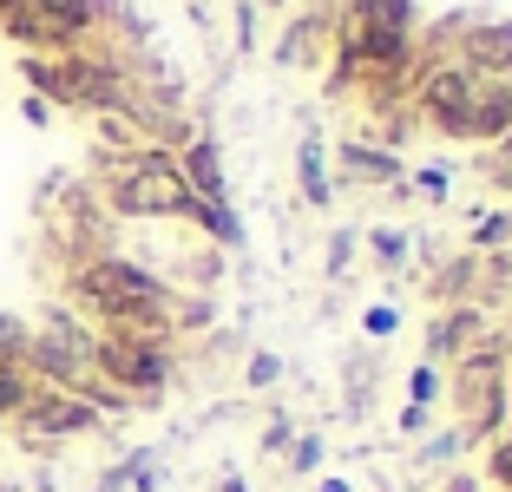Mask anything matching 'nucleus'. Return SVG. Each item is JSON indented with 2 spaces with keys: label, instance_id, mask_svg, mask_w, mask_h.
Returning a JSON list of instances; mask_svg holds the SVG:
<instances>
[{
  "label": "nucleus",
  "instance_id": "obj_12",
  "mask_svg": "<svg viewBox=\"0 0 512 492\" xmlns=\"http://www.w3.org/2000/svg\"><path fill=\"white\" fill-rule=\"evenodd\" d=\"M27 374H20L14 368V361H7V355H0V414H20V407H27Z\"/></svg>",
  "mask_w": 512,
  "mask_h": 492
},
{
  "label": "nucleus",
  "instance_id": "obj_6",
  "mask_svg": "<svg viewBox=\"0 0 512 492\" xmlns=\"http://www.w3.org/2000/svg\"><path fill=\"white\" fill-rule=\"evenodd\" d=\"M460 401H467L473 414V433H493L499 414H506V401H499V355H473L467 374H460Z\"/></svg>",
  "mask_w": 512,
  "mask_h": 492
},
{
  "label": "nucleus",
  "instance_id": "obj_17",
  "mask_svg": "<svg viewBox=\"0 0 512 492\" xmlns=\"http://www.w3.org/2000/svg\"><path fill=\"white\" fill-rule=\"evenodd\" d=\"M368 335H394V309H368Z\"/></svg>",
  "mask_w": 512,
  "mask_h": 492
},
{
  "label": "nucleus",
  "instance_id": "obj_11",
  "mask_svg": "<svg viewBox=\"0 0 512 492\" xmlns=\"http://www.w3.org/2000/svg\"><path fill=\"white\" fill-rule=\"evenodd\" d=\"M302 191H309V204H329V171H322L316 138H302Z\"/></svg>",
  "mask_w": 512,
  "mask_h": 492
},
{
  "label": "nucleus",
  "instance_id": "obj_3",
  "mask_svg": "<svg viewBox=\"0 0 512 492\" xmlns=\"http://www.w3.org/2000/svg\"><path fill=\"white\" fill-rule=\"evenodd\" d=\"M342 46H348V66L355 60L394 66L401 46H407V0H348Z\"/></svg>",
  "mask_w": 512,
  "mask_h": 492
},
{
  "label": "nucleus",
  "instance_id": "obj_16",
  "mask_svg": "<svg viewBox=\"0 0 512 492\" xmlns=\"http://www.w3.org/2000/svg\"><path fill=\"white\" fill-rule=\"evenodd\" d=\"M375 250H381V256H388V263H401V250H407V243H401V237H394V230H381V237H375Z\"/></svg>",
  "mask_w": 512,
  "mask_h": 492
},
{
  "label": "nucleus",
  "instance_id": "obj_9",
  "mask_svg": "<svg viewBox=\"0 0 512 492\" xmlns=\"http://www.w3.org/2000/svg\"><path fill=\"white\" fill-rule=\"evenodd\" d=\"M184 184H191V197L197 204H224V164H217V145L211 138H197L191 151H184Z\"/></svg>",
  "mask_w": 512,
  "mask_h": 492
},
{
  "label": "nucleus",
  "instance_id": "obj_8",
  "mask_svg": "<svg viewBox=\"0 0 512 492\" xmlns=\"http://www.w3.org/2000/svg\"><path fill=\"white\" fill-rule=\"evenodd\" d=\"M467 92H473V66H447V73L427 79V112H434V125H447L453 138L467 125Z\"/></svg>",
  "mask_w": 512,
  "mask_h": 492
},
{
  "label": "nucleus",
  "instance_id": "obj_2",
  "mask_svg": "<svg viewBox=\"0 0 512 492\" xmlns=\"http://www.w3.org/2000/svg\"><path fill=\"white\" fill-rule=\"evenodd\" d=\"M112 204L125 210V217H191L197 197L191 184H184V171L171 158H158V151H145V158H132L112 178Z\"/></svg>",
  "mask_w": 512,
  "mask_h": 492
},
{
  "label": "nucleus",
  "instance_id": "obj_18",
  "mask_svg": "<svg viewBox=\"0 0 512 492\" xmlns=\"http://www.w3.org/2000/svg\"><path fill=\"white\" fill-rule=\"evenodd\" d=\"M493 473H499V479H506V486H512V440H506V447L493 453Z\"/></svg>",
  "mask_w": 512,
  "mask_h": 492
},
{
  "label": "nucleus",
  "instance_id": "obj_5",
  "mask_svg": "<svg viewBox=\"0 0 512 492\" xmlns=\"http://www.w3.org/2000/svg\"><path fill=\"white\" fill-rule=\"evenodd\" d=\"M506 132H512V86H506V79H493V73H473L460 138H506Z\"/></svg>",
  "mask_w": 512,
  "mask_h": 492
},
{
  "label": "nucleus",
  "instance_id": "obj_13",
  "mask_svg": "<svg viewBox=\"0 0 512 492\" xmlns=\"http://www.w3.org/2000/svg\"><path fill=\"white\" fill-rule=\"evenodd\" d=\"M342 164L355 171V178H394V158H381V151H362V145H342Z\"/></svg>",
  "mask_w": 512,
  "mask_h": 492
},
{
  "label": "nucleus",
  "instance_id": "obj_7",
  "mask_svg": "<svg viewBox=\"0 0 512 492\" xmlns=\"http://www.w3.org/2000/svg\"><path fill=\"white\" fill-rule=\"evenodd\" d=\"M20 427L27 433H79V427H92V407L79 394H27Z\"/></svg>",
  "mask_w": 512,
  "mask_h": 492
},
{
  "label": "nucleus",
  "instance_id": "obj_15",
  "mask_svg": "<svg viewBox=\"0 0 512 492\" xmlns=\"http://www.w3.org/2000/svg\"><path fill=\"white\" fill-rule=\"evenodd\" d=\"M250 381H256V388H270V381H276V355H256L250 361Z\"/></svg>",
  "mask_w": 512,
  "mask_h": 492
},
{
  "label": "nucleus",
  "instance_id": "obj_14",
  "mask_svg": "<svg viewBox=\"0 0 512 492\" xmlns=\"http://www.w3.org/2000/svg\"><path fill=\"white\" fill-rule=\"evenodd\" d=\"M434 388H440V381H434V368H414V407H421V401H434Z\"/></svg>",
  "mask_w": 512,
  "mask_h": 492
},
{
  "label": "nucleus",
  "instance_id": "obj_4",
  "mask_svg": "<svg viewBox=\"0 0 512 492\" xmlns=\"http://www.w3.org/2000/svg\"><path fill=\"white\" fill-rule=\"evenodd\" d=\"M92 361H99L119 388H138V394L165 388V374H171L165 348L145 342V335H106V342H92Z\"/></svg>",
  "mask_w": 512,
  "mask_h": 492
},
{
  "label": "nucleus",
  "instance_id": "obj_10",
  "mask_svg": "<svg viewBox=\"0 0 512 492\" xmlns=\"http://www.w3.org/2000/svg\"><path fill=\"white\" fill-rule=\"evenodd\" d=\"M473 60H480V66H473V73H512V27H480V33H473Z\"/></svg>",
  "mask_w": 512,
  "mask_h": 492
},
{
  "label": "nucleus",
  "instance_id": "obj_1",
  "mask_svg": "<svg viewBox=\"0 0 512 492\" xmlns=\"http://www.w3.org/2000/svg\"><path fill=\"white\" fill-rule=\"evenodd\" d=\"M79 296L99 315H112L119 335H145V342L165 335V289L132 263H92L86 276H79Z\"/></svg>",
  "mask_w": 512,
  "mask_h": 492
}]
</instances>
